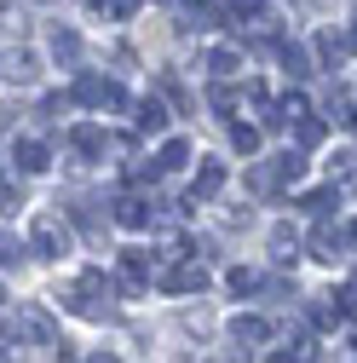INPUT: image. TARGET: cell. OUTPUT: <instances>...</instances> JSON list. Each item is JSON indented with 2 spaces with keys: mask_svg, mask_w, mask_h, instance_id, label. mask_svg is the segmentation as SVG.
Returning a JSON list of instances; mask_svg holds the SVG:
<instances>
[{
  "mask_svg": "<svg viewBox=\"0 0 357 363\" xmlns=\"http://www.w3.org/2000/svg\"><path fill=\"white\" fill-rule=\"evenodd\" d=\"M69 99H75V104H86V110H121V104H127V93H121L110 75H75Z\"/></svg>",
  "mask_w": 357,
  "mask_h": 363,
  "instance_id": "1",
  "label": "cell"
},
{
  "mask_svg": "<svg viewBox=\"0 0 357 363\" xmlns=\"http://www.w3.org/2000/svg\"><path fill=\"white\" fill-rule=\"evenodd\" d=\"M69 306L81 317H104L110 311V277H104V271H81L75 289H69Z\"/></svg>",
  "mask_w": 357,
  "mask_h": 363,
  "instance_id": "2",
  "label": "cell"
},
{
  "mask_svg": "<svg viewBox=\"0 0 357 363\" xmlns=\"http://www.w3.org/2000/svg\"><path fill=\"white\" fill-rule=\"evenodd\" d=\"M29 242H35V254H40V259H64L69 231H64V219H47V213H40V219H35V231H29Z\"/></svg>",
  "mask_w": 357,
  "mask_h": 363,
  "instance_id": "3",
  "label": "cell"
},
{
  "mask_svg": "<svg viewBox=\"0 0 357 363\" xmlns=\"http://www.w3.org/2000/svg\"><path fill=\"white\" fill-rule=\"evenodd\" d=\"M162 289H167V294H202V289H208V271H202L196 259H173L167 277H162Z\"/></svg>",
  "mask_w": 357,
  "mask_h": 363,
  "instance_id": "4",
  "label": "cell"
},
{
  "mask_svg": "<svg viewBox=\"0 0 357 363\" xmlns=\"http://www.w3.org/2000/svg\"><path fill=\"white\" fill-rule=\"evenodd\" d=\"M300 173H305V162H300V156H277V162H265V167L254 173V191H277V185H294Z\"/></svg>",
  "mask_w": 357,
  "mask_h": 363,
  "instance_id": "5",
  "label": "cell"
},
{
  "mask_svg": "<svg viewBox=\"0 0 357 363\" xmlns=\"http://www.w3.org/2000/svg\"><path fill=\"white\" fill-rule=\"evenodd\" d=\"M18 335L35 340V346H58V323H52L40 306H23V311H18Z\"/></svg>",
  "mask_w": 357,
  "mask_h": 363,
  "instance_id": "6",
  "label": "cell"
},
{
  "mask_svg": "<svg viewBox=\"0 0 357 363\" xmlns=\"http://www.w3.org/2000/svg\"><path fill=\"white\" fill-rule=\"evenodd\" d=\"M150 219H156V208H150L139 191H121V196H115V225H127V231H144Z\"/></svg>",
  "mask_w": 357,
  "mask_h": 363,
  "instance_id": "7",
  "label": "cell"
},
{
  "mask_svg": "<svg viewBox=\"0 0 357 363\" xmlns=\"http://www.w3.org/2000/svg\"><path fill=\"white\" fill-rule=\"evenodd\" d=\"M219 191H225V167H219V162H202V173H196V185L185 191V208H196V202H213Z\"/></svg>",
  "mask_w": 357,
  "mask_h": 363,
  "instance_id": "8",
  "label": "cell"
},
{
  "mask_svg": "<svg viewBox=\"0 0 357 363\" xmlns=\"http://www.w3.org/2000/svg\"><path fill=\"white\" fill-rule=\"evenodd\" d=\"M231 335H237V346H271L277 323H271V317H237V323H231Z\"/></svg>",
  "mask_w": 357,
  "mask_h": 363,
  "instance_id": "9",
  "label": "cell"
},
{
  "mask_svg": "<svg viewBox=\"0 0 357 363\" xmlns=\"http://www.w3.org/2000/svg\"><path fill=\"white\" fill-rule=\"evenodd\" d=\"M150 283V254L144 248H127L121 254V289H144Z\"/></svg>",
  "mask_w": 357,
  "mask_h": 363,
  "instance_id": "10",
  "label": "cell"
},
{
  "mask_svg": "<svg viewBox=\"0 0 357 363\" xmlns=\"http://www.w3.org/2000/svg\"><path fill=\"white\" fill-rule=\"evenodd\" d=\"M329 185H340L346 196H357V156H351V150L329 156Z\"/></svg>",
  "mask_w": 357,
  "mask_h": 363,
  "instance_id": "11",
  "label": "cell"
},
{
  "mask_svg": "<svg viewBox=\"0 0 357 363\" xmlns=\"http://www.w3.org/2000/svg\"><path fill=\"white\" fill-rule=\"evenodd\" d=\"M12 156H18V167H23V173H47V162H52L40 139H18V145H12Z\"/></svg>",
  "mask_w": 357,
  "mask_h": 363,
  "instance_id": "12",
  "label": "cell"
},
{
  "mask_svg": "<svg viewBox=\"0 0 357 363\" xmlns=\"http://www.w3.org/2000/svg\"><path fill=\"white\" fill-rule=\"evenodd\" d=\"M346 248V237L334 231V225H317V231H311V254H317L323 265H334V254Z\"/></svg>",
  "mask_w": 357,
  "mask_h": 363,
  "instance_id": "13",
  "label": "cell"
},
{
  "mask_svg": "<svg viewBox=\"0 0 357 363\" xmlns=\"http://www.w3.org/2000/svg\"><path fill=\"white\" fill-rule=\"evenodd\" d=\"M132 127H139V133H162L167 127V110L156 99H139V104H132Z\"/></svg>",
  "mask_w": 357,
  "mask_h": 363,
  "instance_id": "14",
  "label": "cell"
},
{
  "mask_svg": "<svg viewBox=\"0 0 357 363\" xmlns=\"http://www.w3.org/2000/svg\"><path fill=\"white\" fill-rule=\"evenodd\" d=\"M346 300H317V306H311V323H317V329H340L346 323Z\"/></svg>",
  "mask_w": 357,
  "mask_h": 363,
  "instance_id": "15",
  "label": "cell"
},
{
  "mask_svg": "<svg viewBox=\"0 0 357 363\" xmlns=\"http://www.w3.org/2000/svg\"><path fill=\"white\" fill-rule=\"evenodd\" d=\"M156 162H162V173H178V167H185V162H191V145H185V139H167Z\"/></svg>",
  "mask_w": 357,
  "mask_h": 363,
  "instance_id": "16",
  "label": "cell"
},
{
  "mask_svg": "<svg viewBox=\"0 0 357 363\" xmlns=\"http://www.w3.org/2000/svg\"><path fill=\"white\" fill-rule=\"evenodd\" d=\"M340 196H346L340 185H329V191H311V196H300V213H329Z\"/></svg>",
  "mask_w": 357,
  "mask_h": 363,
  "instance_id": "17",
  "label": "cell"
},
{
  "mask_svg": "<svg viewBox=\"0 0 357 363\" xmlns=\"http://www.w3.org/2000/svg\"><path fill=\"white\" fill-rule=\"evenodd\" d=\"M294 145H300V150H317V145H323V121H317V116L294 121Z\"/></svg>",
  "mask_w": 357,
  "mask_h": 363,
  "instance_id": "18",
  "label": "cell"
},
{
  "mask_svg": "<svg viewBox=\"0 0 357 363\" xmlns=\"http://www.w3.org/2000/svg\"><path fill=\"white\" fill-rule=\"evenodd\" d=\"M317 52H323V64L334 69V64L351 52V35H346V40H340V35H317Z\"/></svg>",
  "mask_w": 357,
  "mask_h": 363,
  "instance_id": "19",
  "label": "cell"
},
{
  "mask_svg": "<svg viewBox=\"0 0 357 363\" xmlns=\"http://www.w3.org/2000/svg\"><path fill=\"white\" fill-rule=\"evenodd\" d=\"M237 69H242V52H237V47H219V52H213V75H219V81H231Z\"/></svg>",
  "mask_w": 357,
  "mask_h": 363,
  "instance_id": "20",
  "label": "cell"
},
{
  "mask_svg": "<svg viewBox=\"0 0 357 363\" xmlns=\"http://www.w3.org/2000/svg\"><path fill=\"white\" fill-rule=\"evenodd\" d=\"M69 139H75V150H81V156H98V150H104V133H98V127H75Z\"/></svg>",
  "mask_w": 357,
  "mask_h": 363,
  "instance_id": "21",
  "label": "cell"
},
{
  "mask_svg": "<svg viewBox=\"0 0 357 363\" xmlns=\"http://www.w3.org/2000/svg\"><path fill=\"white\" fill-rule=\"evenodd\" d=\"M271 254H277L283 265H294V254H300V237H294V231H271Z\"/></svg>",
  "mask_w": 357,
  "mask_h": 363,
  "instance_id": "22",
  "label": "cell"
},
{
  "mask_svg": "<svg viewBox=\"0 0 357 363\" xmlns=\"http://www.w3.org/2000/svg\"><path fill=\"white\" fill-rule=\"evenodd\" d=\"M75 52H81V40H75L69 29H52V58H64V64H75Z\"/></svg>",
  "mask_w": 357,
  "mask_h": 363,
  "instance_id": "23",
  "label": "cell"
},
{
  "mask_svg": "<svg viewBox=\"0 0 357 363\" xmlns=\"http://www.w3.org/2000/svg\"><path fill=\"white\" fill-rule=\"evenodd\" d=\"M231 145H237L242 156H254V150H259V127H242V121H237V127H231Z\"/></svg>",
  "mask_w": 357,
  "mask_h": 363,
  "instance_id": "24",
  "label": "cell"
},
{
  "mask_svg": "<svg viewBox=\"0 0 357 363\" xmlns=\"http://www.w3.org/2000/svg\"><path fill=\"white\" fill-rule=\"evenodd\" d=\"M254 289H259V271L237 265V271H231V294H254Z\"/></svg>",
  "mask_w": 357,
  "mask_h": 363,
  "instance_id": "25",
  "label": "cell"
},
{
  "mask_svg": "<svg viewBox=\"0 0 357 363\" xmlns=\"http://www.w3.org/2000/svg\"><path fill=\"white\" fill-rule=\"evenodd\" d=\"M162 259H191V242L178 237V231H167V237H162Z\"/></svg>",
  "mask_w": 357,
  "mask_h": 363,
  "instance_id": "26",
  "label": "cell"
},
{
  "mask_svg": "<svg viewBox=\"0 0 357 363\" xmlns=\"http://www.w3.org/2000/svg\"><path fill=\"white\" fill-rule=\"evenodd\" d=\"M231 18H265V0H231Z\"/></svg>",
  "mask_w": 357,
  "mask_h": 363,
  "instance_id": "27",
  "label": "cell"
},
{
  "mask_svg": "<svg viewBox=\"0 0 357 363\" xmlns=\"http://www.w3.org/2000/svg\"><path fill=\"white\" fill-rule=\"evenodd\" d=\"M139 6H144V0H110V12H115V18H132Z\"/></svg>",
  "mask_w": 357,
  "mask_h": 363,
  "instance_id": "28",
  "label": "cell"
},
{
  "mask_svg": "<svg viewBox=\"0 0 357 363\" xmlns=\"http://www.w3.org/2000/svg\"><path fill=\"white\" fill-rule=\"evenodd\" d=\"M283 64H288V69L300 75V69H305V52H300V47H283Z\"/></svg>",
  "mask_w": 357,
  "mask_h": 363,
  "instance_id": "29",
  "label": "cell"
},
{
  "mask_svg": "<svg viewBox=\"0 0 357 363\" xmlns=\"http://www.w3.org/2000/svg\"><path fill=\"white\" fill-rule=\"evenodd\" d=\"M340 300H346V306L357 311V271H351V277H346V289H340Z\"/></svg>",
  "mask_w": 357,
  "mask_h": 363,
  "instance_id": "30",
  "label": "cell"
},
{
  "mask_svg": "<svg viewBox=\"0 0 357 363\" xmlns=\"http://www.w3.org/2000/svg\"><path fill=\"white\" fill-rule=\"evenodd\" d=\"M346 127L357 133V99H346Z\"/></svg>",
  "mask_w": 357,
  "mask_h": 363,
  "instance_id": "31",
  "label": "cell"
},
{
  "mask_svg": "<svg viewBox=\"0 0 357 363\" xmlns=\"http://www.w3.org/2000/svg\"><path fill=\"white\" fill-rule=\"evenodd\" d=\"M346 248H357V219H351V225H346Z\"/></svg>",
  "mask_w": 357,
  "mask_h": 363,
  "instance_id": "32",
  "label": "cell"
},
{
  "mask_svg": "<svg viewBox=\"0 0 357 363\" xmlns=\"http://www.w3.org/2000/svg\"><path fill=\"white\" fill-rule=\"evenodd\" d=\"M351 52H357V18H351Z\"/></svg>",
  "mask_w": 357,
  "mask_h": 363,
  "instance_id": "33",
  "label": "cell"
}]
</instances>
